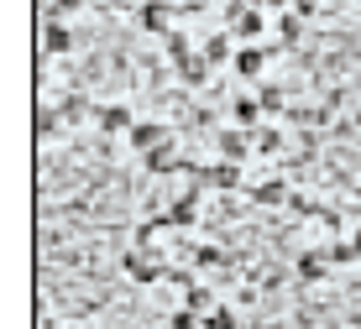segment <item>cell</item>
<instances>
[{
    "label": "cell",
    "mask_w": 361,
    "mask_h": 329,
    "mask_svg": "<svg viewBox=\"0 0 361 329\" xmlns=\"http://www.w3.org/2000/svg\"><path fill=\"white\" fill-rule=\"evenodd\" d=\"M194 214H199V183H189V194H183L168 214H157V220H142V225H136V251L152 246L157 230H183V225H194Z\"/></svg>",
    "instance_id": "cell-1"
},
{
    "label": "cell",
    "mask_w": 361,
    "mask_h": 329,
    "mask_svg": "<svg viewBox=\"0 0 361 329\" xmlns=\"http://www.w3.org/2000/svg\"><path fill=\"white\" fill-rule=\"evenodd\" d=\"M183 173H189V183H199V188H241V168H235V162H215V168L183 162Z\"/></svg>",
    "instance_id": "cell-2"
},
{
    "label": "cell",
    "mask_w": 361,
    "mask_h": 329,
    "mask_svg": "<svg viewBox=\"0 0 361 329\" xmlns=\"http://www.w3.org/2000/svg\"><path fill=\"white\" fill-rule=\"evenodd\" d=\"M173 11H178L173 0H147V6L136 11V27H142V32H163L168 21H173Z\"/></svg>",
    "instance_id": "cell-3"
},
{
    "label": "cell",
    "mask_w": 361,
    "mask_h": 329,
    "mask_svg": "<svg viewBox=\"0 0 361 329\" xmlns=\"http://www.w3.org/2000/svg\"><path fill=\"white\" fill-rule=\"evenodd\" d=\"M272 53H278V47H241V53H235V73H241V79H257Z\"/></svg>",
    "instance_id": "cell-4"
},
{
    "label": "cell",
    "mask_w": 361,
    "mask_h": 329,
    "mask_svg": "<svg viewBox=\"0 0 361 329\" xmlns=\"http://www.w3.org/2000/svg\"><path fill=\"white\" fill-rule=\"evenodd\" d=\"M90 116H94V125H99V131H131V110H121V105H105V110H90Z\"/></svg>",
    "instance_id": "cell-5"
},
{
    "label": "cell",
    "mask_w": 361,
    "mask_h": 329,
    "mask_svg": "<svg viewBox=\"0 0 361 329\" xmlns=\"http://www.w3.org/2000/svg\"><path fill=\"white\" fill-rule=\"evenodd\" d=\"M142 168H147V173H178L183 162H173V147H168V142H157L152 151H142Z\"/></svg>",
    "instance_id": "cell-6"
},
{
    "label": "cell",
    "mask_w": 361,
    "mask_h": 329,
    "mask_svg": "<svg viewBox=\"0 0 361 329\" xmlns=\"http://www.w3.org/2000/svg\"><path fill=\"white\" fill-rule=\"evenodd\" d=\"M199 58H204L209 68H226V63H235V53H231V37H226V32H220V37H209Z\"/></svg>",
    "instance_id": "cell-7"
},
{
    "label": "cell",
    "mask_w": 361,
    "mask_h": 329,
    "mask_svg": "<svg viewBox=\"0 0 361 329\" xmlns=\"http://www.w3.org/2000/svg\"><path fill=\"white\" fill-rule=\"evenodd\" d=\"M126 272L136 277V283H157V277H163L157 261H147V251H126Z\"/></svg>",
    "instance_id": "cell-8"
},
{
    "label": "cell",
    "mask_w": 361,
    "mask_h": 329,
    "mask_svg": "<svg viewBox=\"0 0 361 329\" xmlns=\"http://www.w3.org/2000/svg\"><path fill=\"white\" fill-rule=\"evenodd\" d=\"M157 142H168V125H131V147L136 151H152Z\"/></svg>",
    "instance_id": "cell-9"
},
{
    "label": "cell",
    "mask_w": 361,
    "mask_h": 329,
    "mask_svg": "<svg viewBox=\"0 0 361 329\" xmlns=\"http://www.w3.org/2000/svg\"><path fill=\"white\" fill-rule=\"evenodd\" d=\"M257 105H262V116H288V105H283V89H278V84H257Z\"/></svg>",
    "instance_id": "cell-10"
},
{
    "label": "cell",
    "mask_w": 361,
    "mask_h": 329,
    "mask_svg": "<svg viewBox=\"0 0 361 329\" xmlns=\"http://www.w3.org/2000/svg\"><path fill=\"white\" fill-rule=\"evenodd\" d=\"M246 147H252V136H241V131H220V157H226V162H241V157H246Z\"/></svg>",
    "instance_id": "cell-11"
},
{
    "label": "cell",
    "mask_w": 361,
    "mask_h": 329,
    "mask_svg": "<svg viewBox=\"0 0 361 329\" xmlns=\"http://www.w3.org/2000/svg\"><path fill=\"white\" fill-rule=\"evenodd\" d=\"M252 147L262 151V157H272V151L283 147V131H278V125H252Z\"/></svg>",
    "instance_id": "cell-12"
},
{
    "label": "cell",
    "mask_w": 361,
    "mask_h": 329,
    "mask_svg": "<svg viewBox=\"0 0 361 329\" xmlns=\"http://www.w3.org/2000/svg\"><path fill=\"white\" fill-rule=\"evenodd\" d=\"M168 58H173V68H178V73H189V68H194V63H199V58L189 53V42H183V37H178V32H173V37H168Z\"/></svg>",
    "instance_id": "cell-13"
},
{
    "label": "cell",
    "mask_w": 361,
    "mask_h": 329,
    "mask_svg": "<svg viewBox=\"0 0 361 329\" xmlns=\"http://www.w3.org/2000/svg\"><path fill=\"white\" fill-rule=\"evenodd\" d=\"M319 277H325V256L304 251V256H298V283H319Z\"/></svg>",
    "instance_id": "cell-14"
},
{
    "label": "cell",
    "mask_w": 361,
    "mask_h": 329,
    "mask_svg": "<svg viewBox=\"0 0 361 329\" xmlns=\"http://www.w3.org/2000/svg\"><path fill=\"white\" fill-rule=\"evenodd\" d=\"M252 199H257V204H283V199H288V183H278V178H272V183H257Z\"/></svg>",
    "instance_id": "cell-15"
},
{
    "label": "cell",
    "mask_w": 361,
    "mask_h": 329,
    "mask_svg": "<svg viewBox=\"0 0 361 329\" xmlns=\"http://www.w3.org/2000/svg\"><path fill=\"white\" fill-rule=\"evenodd\" d=\"M194 261H199V267H231V251H215V246H194Z\"/></svg>",
    "instance_id": "cell-16"
},
{
    "label": "cell",
    "mask_w": 361,
    "mask_h": 329,
    "mask_svg": "<svg viewBox=\"0 0 361 329\" xmlns=\"http://www.w3.org/2000/svg\"><path fill=\"white\" fill-rule=\"evenodd\" d=\"M204 329H235V314H231V309H220V303H215V309L204 314Z\"/></svg>",
    "instance_id": "cell-17"
},
{
    "label": "cell",
    "mask_w": 361,
    "mask_h": 329,
    "mask_svg": "<svg viewBox=\"0 0 361 329\" xmlns=\"http://www.w3.org/2000/svg\"><path fill=\"white\" fill-rule=\"evenodd\" d=\"M235 37H262V11H246V16L235 21Z\"/></svg>",
    "instance_id": "cell-18"
},
{
    "label": "cell",
    "mask_w": 361,
    "mask_h": 329,
    "mask_svg": "<svg viewBox=\"0 0 361 329\" xmlns=\"http://www.w3.org/2000/svg\"><path fill=\"white\" fill-rule=\"evenodd\" d=\"M235 120H241V125H257V120H262V105H257V99H235Z\"/></svg>",
    "instance_id": "cell-19"
},
{
    "label": "cell",
    "mask_w": 361,
    "mask_h": 329,
    "mask_svg": "<svg viewBox=\"0 0 361 329\" xmlns=\"http://www.w3.org/2000/svg\"><path fill=\"white\" fill-rule=\"evenodd\" d=\"M47 47H53V53H68V47H73V37L53 21V27H47Z\"/></svg>",
    "instance_id": "cell-20"
},
{
    "label": "cell",
    "mask_w": 361,
    "mask_h": 329,
    "mask_svg": "<svg viewBox=\"0 0 361 329\" xmlns=\"http://www.w3.org/2000/svg\"><path fill=\"white\" fill-rule=\"evenodd\" d=\"M189 309H194V314H209V309H215V293H204V287H189Z\"/></svg>",
    "instance_id": "cell-21"
},
{
    "label": "cell",
    "mask_w": 361,
    "mask_h": 329,
    "mask_svg": "<svg viewBox=\"0 0 361 329\" xmlns=\"http://www.w3.org/2000/svg\"><path fill=\"white\" fill-rule=\"evenodd\" d=\"M278 32H283V42H298V32H304V16H283Z\"/></svg>",
    "instance_id": "cell-22"
},
{
    "label": "cell",
    "mask_w": 361,
    "mask_h": 329,
    "mask_svg": "<svg viewBox=\"0 0 361 329\" xmlns=\"http://www.w3.org/2000/svg\"><path fill=\"white\" fill-rule=\"evenodd\" d=\"M163 277H168V283H178V287H199L189 267H163Z\"/></svg>",
    "instance_id": "cell-23"
},
{
    "label": "cell",
    "mask_w": 361,
    "mask_h": 329,
    "mask_svg": "<svg viewBox=\"0 0 361 329\" xmlns=\"http://www.w3.org/2000/svg\"><path fill=\"white\" fill-rule=\"evenodd\" d=\"M168 329H199V314L194 309H183V314H173V324Z\"/></svg>",
    "instance_id": "cell-24"
},
{
    "label": "cell",
    "mask_w": 361,
    "mask_h": 329,
    "mask_svg": "<svg viewBox=\"0 0 361 329\" xmlns=\"http://www.w3.org/2000/svg\"><path fill=\"white\" fill-rule=\"evenodd\" d=\"M73 6H79V0H53V21H58V16H68Z\"/></svg>",
    "instance_id": "cell-25"
},
{
    "label": "cell",
    "mask_w": 361,
    "mask_h": 329,
    "mask_svg": "<svg viewBox=\"0 0 361 329\" xmlns=\"http://www.w3.org/2000/svg\"><path fill=\"white\" fill-rule=\"evenodd\" d=\"M293 16H314V0H293Z\"/></svg>",
    "instance_id": "cell-26"
},
{
    "label": "cell",
    "mask_w": 361,
    "mask_h": 329,
    "mask_svg": "<svg viewBox=\"0 0 361 329\" xmlns=\"http://www.w3.org/2000/svg\"><path fill=\"white\" fill-rule=\"evenodd\" d=\"M257 6H293V0H257Z\"/></svg>",
    "instance_id": "cell-27"
},
{
    "label": "cell",
    "mask_w": 361,
    "mask_h": 329,
    "mask_svg": "<svg viewBox=\"0 0 361 329\" xmlns=\"http://www.w3.org/2000/svg\"><path fill=\"white\" fill-rule=\"evenodd\" d=\"M351 246H356V261H361V230H356V240H351Z\"/></svg>",
    "instance_id": "cell-28"
},
{
    "label": "cell",
    "mask_w": 361,
    "mask_h": 329,
    "mask_svg": "<svg viewBox=\"0 0 361 329\" xmlns=\"http://www.w3.org/2000/svg\"><path fill=\"white\" fill-rule=\"evenodd\" d=\"M199 6H204V0H199Z\"/></svg>",
    "instance_id": "cell-29"
}]
</instances>
